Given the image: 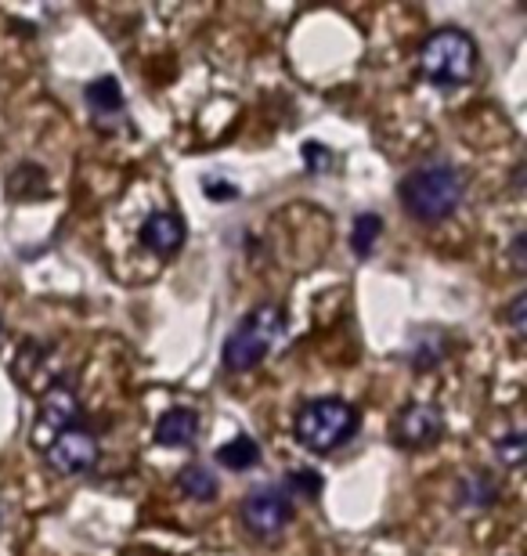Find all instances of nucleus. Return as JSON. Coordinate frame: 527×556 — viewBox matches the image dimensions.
<instances>
[{
    "instance_id": "f257e3e1",
    "label": "nucleus",
    "mask_w": 527,
    "mask_h": 556,
    "mask_svg": "<svg viewBox=\"0 0 527 556\" xmlns=\"http://www.w3.org/2000/svg\"><path fill=\"white\" fill-rule=\"evenodd\" d=\"M463 192H466V181L452 163L416 166V170L398 185L405 214L423 220V225H437V220L452 217L459 203H463Z\"/></svg>"
},
{
    "instance_id": "f03ea898",
    "label": "nucleus",
    "mask_w": 527,
    "mask_h": 556,
    "mask_svg": "<svg viewBox=\"0 0 527 556\" xmlns=\"http://www.w3.org/2000/svg\"><path fill=\"white\" fill-rule=\"evenodd\" d=\"M423 76L441 91H455L466 80H474L477 73V43L463 29H437L426 37L419 51Z\"/></svg>"
},
{
    "instance_id": "7ed1b4c3",
    "label": "nucleus",
    "mask_w": 527,
    "mask_h": 556,
    "mask_svg": "<svg viewBox=\"0 0 527 556\" xmlns=\"http://www.w3.org/2000/svg\"><path fill=\"white\" fill-rule=\"evenodd\" d=\"M283 326H286V315L278 304H256L250 315H246L239 326L231 329V337L224 340V351H221V362L228 372H250L256 369L267 351L275 348V340L283 337Z\"/></svg>"
},
{
    "instance_id": "20e7f679",
    "label": "nucleus",
    "mask_w": 527,
    "mask_h": 556,
    "mask_svg": "<svg viewBox=\"0 0 527 556\" xmlns=\"http://www.w3.org/2000/svg\"><path fill=\"white\" fill-rule=\"evenodd\" d=\"M357 422L362 419H357V408L351 402H343V397H318V402H308L297 413L293 433L308 452L329 455L354 438Z\"/></svg>"
},
{
    "instance_id": "39448f33",
    "label": "nucleus",
    "mask_w": 527,
    "mask_h": 556,
    "mask_svg": "<svg viewBox=\"0 0 527 556\" xmlns=\"http://www.w3.org/2000/svg\"><path fill=\"white\" fill-rule=\"evenodd\" d=\"M289 517H293V503H289V495L275 484L253 488V492L242 498V528L261 542L283 535Z\"/></svg>"
},
{
    "instance_id": "423d86ee",
    "label": "nucleus",
    "mask_w": 527,
    "mask_h": 556,
    "mask_svg": "<svg viewBox=\"0 0 527 556\" xmlns=\"http://www.w3.org/2000/svg\"><path fill=\"white\" fill-rule=\"evenodd\" d=\"M80 427V397H76L73 387L54 383L48 394L40 397L37 419H33V444L37 448H48V444L59 438V433Z\"/></svg>"
},
{
    "instance_id": "0eeeda50",
    "label": "nucleus",
    "mask_w": 527,
    "mask_h": 556,
    "mask_svg": "<svg viewBox=\"0 0 527 556\" xmlns=\"http://www.w3.org/2000/svg\"><path fill=\"white\" fill-rule=\"evenodd\" d=\"M43 452H48V463L54 473L76 477V473H87L98 463V438L91 430L73 427V430L59 433Z\"/></svg>"
},
{
    "instance_id": "6e6552de",
    "label": "nucleus",
    "mask_w": 527,
    "mask_h": 556,
    "mask_svg": "<svg viewBox=\"0 0 527 556\" xmlns=\"http://www.w3.org/2000/svg\"><path fill=\"white\" fill-rule=\"evenodd\" d=\"M444 433V416L437 405H405L394 419V441L401 448H430V444Z\"/></svg>"
},
{
    "instance_id": "1a4fd4ad",
    "label": "nucleus",
    "mask_w": 527,
    "mask_h": 556,
    "mask_svg": "<svg viewBox=\"0 0 527 556\" xmlns=\"http://www.w3.org/2000/svg\"><path fill=\"white\" fill-rule=\"evenodd\" d=\"M141 247L160 253V257H171L185 247V220L171 214V210H160L141 225Z\"/></svg>"
},
{
    "instance_id": "9d476101",
    "label": "nucleus",
    "mask_w": 527,
    "mask_h": 556,
    "mask_svg": "<svg viewBox=\"0 0 527 556\" xmlns=\"http://www.w3.org/2000/svg\"><path fill=\"white\" fill-rule=\"evenodd\" d=\"M196 433H199V416L192 408H171V413H163L160 422H155V441L166 444V448H188V444H196Z\"/></svg>"
},
{
    "instance_id": "9b49d317",
    "label": "nucleus",
    "mask_w": 527,
    "mask_h": 556,
    "mask_svg": "<svg viewBox=\"0 0 527 556\" xmlns=\"http://www.w3.org/2000/svg\"><path fill=\"white\" fill-rule=\"evenodd\" d=\"M448 354V337L441 329H416L409 340V365L412 369H434V365H441Z\"/></svg>"
},
{
    "instance_id": "f8f14e48",
    "label": "nucleus",
    "mask_w": 527,
    "mask_h": 556,
    "mask_svg": "<svg viewBox=\"0 0 527 556\" xmlns=\"http://www.w3.org/2000/svg\"><path fill=\"white\" fill-rule=\"evenodd\" d=\"M455 498L463 509H488L499 498V481L485 470H474L455 484Z\"/></svg>"
},
{
    "instance_id": "ddd939ff",
    "label": "nucleus",
    "mask_w": 527,
    "mask_h": 556,
    "mask_svg": "<svg viewBox=\"0 0 527 556\" xmlns=\"http://www.w3.org/2000/svg\"><path fill=\"white\" fill-rule=\"evenodd\" d=\"M87 105H91V113H95L98 124L120 119L123 116V91H120V84L112 80V76L95 80L91 87H87Z\"/></svg>"
},
{
    "instance_id": "4468645a",
    "label": "nucleus",
    "mask_w": 527,
    "mask_h": 556,
    "mask_svg": "<svg viewBox=\"0 0 527 556\" xmlns=\"http://www.w3.org/2000/svg\"><path fill=\"white\" fill-rule=\"evenodd\" d=\"M177 488L196 498V503H213L217 498V477L210 473V466L203 463H188L181 473H177Z\"/></svg>"
},
{
    "instance_id": "2eb2a0df",
    "label": "nucleus",
    "mask_w": 527,
    "mask_h": 556,
    "mask_svg": "<svg viewBox=\"0 0 527 556\" xmlns=\"http://www.w3.org/2000/svg\"><path fill=\"white\" fill-rule=\"evenodd\" d=\"M217 463H224L228 470H253L261 463V448H256L250 433H239V438H231L228 444L217 448Z\"/></svg>"
},
{
    "instance_id": "dca6fc26",
    "label": "nucleus",
    "mask_w": 527,
    "mask_h": 556,
    "mask_svg": "<svg viewBox=\"0 0 527 556\" xmlns=\"http://www.w3.org/2000/svg\"><path fill=\"white\" fill-rule=\"evenodd\" d=\"M379 236H384V217H379V214H357L354 228H351V250L357 253V257H368Z\"/></svg>"
},
{
    "instance_id": "f3484780",
    "label": "nucleus",
    "mask_w": 527,
    "mask_h": 556,
    "mask_svg": "<svg viewBox=\"0 0 527 556\" xmlns=\"http://www.w3.org/2000/svg\"><path fill=\"white\" fill-rule=\"evenodd\" d=\"M495 452H499V459L506 463V466H520V463H524V455H527V433H524L520 427H513V430H506V433H499Z\"/></svg>"
},
{
    "instance_id": "a211bd4d",
    "label": "nucleus",
    "mask_w": 527,
    "mask_h": 556,
    "mask_svg": "<svg viewBox=\"0 0 527 556\" xmlns=\"http://www.w3.org/2000/svg\"><path fill=\"white\" fill-rule=\"evenodd\" d=\"M286 488L293 495H300V498H318L322 495V488H325V481H322V473H315V470H293L286 477ZM286 492V495H289Z\"/></svg>"
},
{
    "instance_id": "6ab92c4d",
    "label": "nucleus",
    "mask_w": 527,
    "mask_h": 556,
    "mask_svg": "<svg viewBox=\"0 0 527 556\" xmlns=\"http://www.w3.org/2000/svg\"><path fill=\"white\" fill-rule=\"evenodd\" d=\"M304 163H308L311 174H325L332 166V152L325 149V144H318V141H308L304 144Z\"/></svg>"
},
{
    "instance_id": "aec40b11",
    "label": "nucleus",
    "mask_w": 527,
    "mask_h": 556,
    "mask_svg": "<svg viewBox=\"0 0 527 556\" xmlns=\"http://www.w3.org/2000/svg\"><path fill=\"white\" fill-rule=\"evenodd\" d=\"M527 296L517 293L510 300V307H506V321H510V329L517 332V340H524V332H527Z\"/></svg>"
},
{
    "instance_id": "412c9836",
    "label": "nucleus",
    "mask_w": 527,
    "mask_h": 556,
    "mask_svg": "<svg viewBox=\"0 0 527 556\" xmlns=\"http://www.w3.org/2000/svg\"><path fill=\"white\" fill-rule=\"evenodd\" d=\"M206 195H213V199H231V195H239V192H235L231 185H224V181H206Z\"/></svg>"
},
{
    "instance_id": "4be33fe9",
    "label": "nucleus",
    "mask_w": 527,
    "mask_h": 556,
    "mask_svg": "<svg viewBox=\"0 0 527 556\" xmlns=\"http://www.w3.org/2000/svg\"><path fill=\"white\" fill-rule=\"evenodd\" d=\"M513 268L524 271V231H517V239H513Z\"/></svg>"
},
{
    "instance_id": "5701e85b",
    "label": "nucleus",
    "mask_w": 527,
    "mask_h": 556,
    "mask_svg": "<svg viewBox=\"0 0 527 556\" xmlns=\"http://www.w3.org/2000/svg\"><path fill=\"white\" fill-rule=\"evenodd\" d=\"M513 185H524V163H517V170H513Z\"/></svg>"
}]
</instances>
